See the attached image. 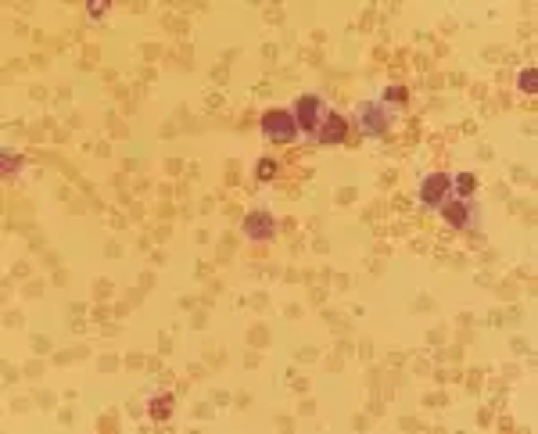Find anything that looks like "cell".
Returning a JSON list of instances; mask_svg holds the SVG:
<instances>
[{
	"label": "cell",
	"mask_w": 538,
	"mask_h": 434,
	"mask_svg": "<svg viewBox=\"0 0 538 434\" xmlns=\"http://www.w3.org/2000/svg\"><path fill=\"white\" fill-rule=\"evenodd\" d=\"M262 133L269 140H277V144H291L294 133H298V122H294L291 112H266L262 115Z\"/></svg>",
	"instance_id": "3957f363"
},
{
	"label": "cell",
	"mask_w": 538,
	"mask_h": 434,
	"mask_svg": "<svg viewBox=\"0 0 538 434\" xmlns=\"http://www.w3.org/2000/svg\"><path fill=\"white\" fill-rule=\"evenodd\" d=\"M15 169H18V158H15V154H8V151H4V176H11V173H15Z\"/></svg>",
	"instance_id": "7c38bea8"
},
{
	"label": "cell",
	"mask_w": 538,
	"mask_h": 434,
	"mask_svg": "<svg viewBox=\"0 0 538 434\" xmlns=\"http://www.w3.org/2000/svg\"><path fill=\"white\" fill-rule=\"evenodd\" d=\"M449 198H452V176H445V173L423 176V183H420V205L423 208H442Z\"/></svg>",
	"instance_id": "7a4b0ae2"
},
{
	"label": "cell",
	"mask_w": 538,
	"mask_h": 434,
	"mask_svg": "<svg viewBox=\"0 0 538 434\" xmlns=\"http://www.w3.org/2000/svg\"><path fill=\"white\" fill-rule=\"evenodd\" d=\"M104 11H108V0H90V4H87V15L90 18H101Z\"/></svg>",
	"instance_id": "8fae6325"
},
{
	"label": "cell",
	"mask_w": 538,
	"mask_h": 434,
	"mask_svg": "<svg viewBox=\"0 0 538 434\" xmlns=\"http://www.w3.org/2000/svg\"><path fill=\"white\" fill-rule=\"evenodd\" d=\"M517 87H521L524 94H535V90H538V72H535V68H524V72L517 75Z\"/></svg>",
	"instance_id": "9c48e42d"
},
{
	"label": "cell",
	"mask_w": 538,
	"mask_h": 434,
	"mask_svg": "<svg viewBox=\"0 0 538 434\" xmlns=\"http://www.w3.org/2000/svg\"><path fill=\"white\" fill-rule=\"evenodd\" d=\"M344 133H348V122L341 119V115H327V119H323V126H319V133H316V140L319 144H341L344 140Z\"/></svg>",
	"instance_id": "52a82bcc"
},
{
	"label": "cell",
	"mask_w": 538,
	"mask_h": 434,
	"mask_svg": "<svg viewBox=\"0 0 538 434\" xmlns=\"http://www.w3.org/2000/svg\"><path fill=\"white\" fill-rule=\"evenodd\" d=\"M442 215L456 226V230H477V205L463 201V198H449L442 205Z\"/></svg>",
	"instance_id": "277c9868"
},
{
	"label": "cell",
	"mask_w": 538,
	"mask_h": 434,
	"mask_svg": "<svg viewBox=\"0 0 538 434\" xmlns=\"http://www.w3.org/2000/svg\"><path fill=\"white\" fill-rule=\"evenodd\" d=\"M291 115H294V122H298V129H305V133H319V126H323V119H327L330 112H327V104H323L316 94H302L298 101H294V108H291Z\"/></svg>",
	"instance_id": "6da1fadb"
},
{
	"label": "cell",
	"mask_w": 538,
	"mask_h": 434,
	"mask_svg": "<svg viewBox=\"0 0 538 434\" xmlns=\"http://www.w3.org/2000/svg\"><path fill=\"white\" fill-rule=\"evenodd\" d=\"M277 173V166H273V161H262V166H259V176L266 180V176H273Z\"/></svg>",
	"instance_id": "5bb4252c"
},
{
	"label": "cell",
	"mask_w": 538,
	"mask_h": 434,
	"mask_svg": "<svg viewBox=\"0 0 538 434\" xmlns=\"http://www.w3.org/2000/svg\"><path fill=\"white\" fill-rule=\"evenodd\" d=\"M356 122H359V129L366 133V137H384L388 133V112L381 104H359L356 108Z\"/></svg>",
	"instance_id": "5b68a950"
},
{
	"label": "cell",
	"mask_w": 538,
	"mask_h": 434,
	"mask_svg": "<svg viewBox=\"0 0 538 434\" xmlns=\"http://www.w3.org/2000/svg\"><path fill=\"white\" fill-rule=\"evenodd\" d=\"M273 233H277V219L269 212H252L245 219V237L248 240H269Z\"/></svg>",
	"instance_id": "8992f818"
},
{
	"label": "cell",
	"mask_w": 538,
	"mask_h": 434,
	"mask_svg": "<svg viewBox=\"0 0 538 434\" xmlns=\"http://www.w3.org/2000/svg\"><path fill=\"white\" fill-rule=\"evenodd\" d=\"M384 97H388V101H406V87H391Z\"/></svg>",
	"instance_id": "4fadbf2b"
},
{
	"label": "cell",
	"mask_w": 538,
	"mask_h": 434,
	"mask_svg": "<svg viewBox=\"0 0 538 434\" xmlns=\"http://www.w3.org/2000/svg\"><path fill=\"white\" fill-rule=\"evenodd\" d=\"M452 187H456V198H463V201H470V194H474V187H477V180L470 176V173H460V176H452Z\"/></svg>",
	"instance_id": "ba28073f"
},
{
	"label": "cell",
	"mask_w": 538,
	"mask_h": 434,
	"mask_svg": "<svg viewBox=\"0 0 538 434\" xmlns=\"http://www.w3.org/2000/svg\"><path fill=\"white\" fill-rule=\"evenodd\" d=\"M169 410H173V398H169V395H161L158 402H151V417H154V420H166Z\"/></svg>",
	"instance_id": "30bf717a"
}]
</instances>
